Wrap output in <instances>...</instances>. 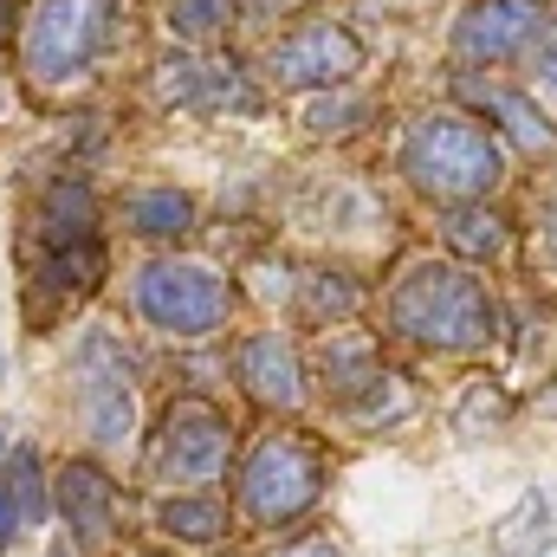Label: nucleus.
<instances>
[{
    "instance_id": "f257e3e1",
    "label": "nucleus",
    "mask_w": 557,
    "mask_h": 557,
    "mask_svg": "<svg viewBox=\"0 0 557 557\" xmlns=\"http://www.w3.org/2000/svg\"><path fill=\"white\" fill-rule=\"evenodd\" d=\"M389 324L428 350H480L499 331V305L473 273L447 260H421L389 292Z\"/></svg>"
},
{
    "instance_id": "f03ea898",
    "label": "nucleus",
    "mask_w": 557,
    "mask_h": 557,
    "mask_svg": "<svg viewBox=\"0 0 557 557\" xmlns=\"http://www.w3.org/2000/svg\"><path fill=\"white\" fill-rule=\"evenodd\" d=\"M499 169H506L499 143L486 137L480 124L454 117V111H428V117H416V131H409V143H403V175L416 182L421 195L454 201V208L493 195Z\"/></svg>"
},
{
    "instance_id": "7ed1b4c3",
    "label": "nucleus",
    "mask_w": 557,
    "mask_h": 557,
    "mask_svg": "<svg viewBox=\"0 0 557 557\" xmlns=\"http://www.w3.org/2000/svg\"><path fill=\"white\" fill-rule=\"evenodd\" d=\"M318 493H324V447L305 434H267L240 467V512L267 532L305 519Z\"/></svg>"
},
{
    "instance_id": "20e7f679",
    "label": "nucleus",
    "mask_w": 557,
    "mask_h": 557,
    "mask_svg": "<svg viewBox=\"0 0 557 557\" xmlns=\"http://www.w3.org/2000/svg\"><path fill=\"white\" fill-rule=\"evenodd\" d=\"M117 0H39L20 33V65L33 85H72L91 72V59L111 39Z\"/></svg>"
},
{
    "instance_id": "39448f33",
    "label": "nucleus",
    "mask_w": 557,
    "mask_h": 557,
    "mask_svg": "<svg viewBox=\"0 0 557 557\" xmlns=\"http://www.w3.org/2000/svg\"><path fill=\"white\" fill-rule=\"evenodd\" d=\"M227 305H234V285L214 273V267L156 260V267L137 273V311L162 337H208V331L227 324Z\"/></svg>"
},
{
    "instance_id": "423d86ee",
    "label": "nucleus",
    "mask_w": 557,
    "mask_h": 557,
    "mask_svg": "<svg viewBox=\"0 0 557 557\" xmlns=\"http://www.w3.org/2000/svg\"><path fill=\"white\" fill-rule=\"evenodd\" d=\"M227 441L234 428L214 403L201 396H182L162 409V428H156V480L162 486H214L227 473Z\"/></svg>"
},
{
    "instance_id": "0eeeda50",
    "label": "nucleus",
    "mask_w": 557,
    "mask_h": 557,
    "mask_svg": "<svg viewBox=\"0 0 557 557\" xmlns=\"http://www.w3.org/2000/svg\"><path fill=\"white\" fill-rule=\"evenodd\" d=\"M72 383H78V416L85 434L98 447H124L131 441V421H137V396H131V357L104 337V331H85L78 350H72Z\"/></svg>"
},
{
    "instance_id": "6e6552de",
    "label": "nucleus",
    "mask_w": 557,
    "mask_h": 557,
    "mask_svg": "<svg viewBox=\"0 0 557 557\" xmlns=\"http://www.w3.org/2000/svg\"><path fill=\"white\" fill-rule=\"evenodd\" d=\"M363 65V46L344 33V26H305L292 39H278L267 52V72L285 91H305V85H350V72Z\"/></svg>"
},
{
    "instance_id": "1a4fd4ad",
    "label": "nucleus",
    "mask_w": 557,
    "mask_h": 557,
    "mask_svg": "<svg viewBox=\"0 0 557 557\" xmlns=\"http://www.w3.org/2000/svg\"><path fill=\"white\" fill-rule=\"evenodd\" d=\"M234 370H240V389H247L260 409L292 416V409L305 403V370H298V350H292L285 331H253V337H240Z\"/></svg>"
},
{
    "instance_id": "9d476101",
    "label": "nucleus",
    "mask_w": 557,
    "mask_h": 557,
    "mask_svg": "<svg viewBox=\"0 0 557 557\" xmlns=\"http://www.w3.org/2000/svg\"><path fill=\"white\" fill-rule=\"evenodd\" d=\"M539 20H545L539 0H473L454 26V52L460 59H512L545 33Z\"/></svg>"
},
{
    "instance_id": "9b49d317",
    "label": "nucleus",
    "mask_w": 557,
    "mask_h": 557,
    "mask_svg": "<svg viewBox=\"0 0 557 557\" xmlns=\"http://www.w3.org/2000/svg\"><path fill=\"white\" fill-rule=\"evenodd\" d=\"M156 91L169 104H208V111H253V91L240 85L234 59H169L156 65Z\"/></svg>"
},
{
    "instance_id": "f8f14e48",
    "label": "nucleus",
    "mask_w": 557,
    "mask_h": 557,
    "mask_svg": "<svg viewBox=\"0 0 557 557\" xmlns=\"http://www.w3.org/2000/svg\"><path fill=\"white\" fill-rule=\"evenodd\" d=\"M59 512L72 525L78 545H111L117 539V493L91 460H65L59 467Z\"/></svg>"
},
{
    "instance_id": "ddd939ff",
    "label": "nucleus",
    "mask_w": 557,
    "mask_h": 557,
    "mask_svg": "<svg viewBox=\"0 0 557 557\" xmlns=\"http://www.w3.org/2000/svg\"><path fill=\"white\" fill-rule=\"evenodd\" d=\"M98 240V201L85 182H52L39 201V247H78Z\"/></svg>"
},
{
    "instance_id": "4468645a",
    "label": "nucleus",
    "mask_w": 557,
    "mask_h": 557,
    "mask_svg": "<svg viewBox=\"0 0 557 557\" xmlns=\"http://www.w3.org/2000/svg\"><path fill=\"white\" fill-rule=\"evenodd\" d=\"M460 98L467 104H480V111H493L512 137L525 143V149H552L557 143V131L545 124V111L525 98V91H506V85H473V78H460Z\"/></svg>"
},
{
    "instance_id": "2eb2a0df",
    "label": "nucleus",
    "mask_w": 557,
    "mask_h": 557,
    "mask_svg": "<svg viewBox=\"0 0 557 557\" xmlns=\"http://www.w3.org/2000/svg\"><path fill=\"white\" fill-rule=\"evenodd\" d=\"M441 240H447L460 260H499L512 234H506V221H499L493 208H473V201H460V208L441 221Z\"/></svg>"
},
{
    "instance_id": "dca6fc26",
    "label": "nucleus",
    "mask_w": 557,
    "mask_h": 557,
    "mask_svg": "<svg viewBox=\"0 0 557 557\" xmlns=\"http://www.w3.org/2000/svg\"><path fill=\"white\" fill-rule=\"evenodd\" d=\"M156 525H162L169 539H182V545H214V539L227 532V506L208 499V493H175V499L156 506Z\"/></svg>"
},
{
    "instance_id": "f3484780",
    "label": "nucleus",
    "mask_w": 557,
    "mask_h": 557,
    "mask_svg": "<svg viewBox=\"0 0 557 557\" xmlns=\"http://www.w3.org/2000/svg\"><path fill=\"white\" fill-rule=\"evenodd\" d=\"M318 370H324V389H337V396H357V389L376 376V344H370V337H344V331H324Z\"/></svg>"
},
{
    "instance_id": "a211bd4d",
    "label": "nucleus",
    "mask_w": 557,
    "mask_h": 557,
    "mask_svg": "<svg viewBox=\"0 0 557 557\" xmlns=\"http://www.w3.org/2000/svg\"><path fill=\"white\" fill-rule=\"evenodd\" d=\"M131 227L143 240H182V234H195V201L182 188H143L131 201Z\"/></svg>"
},
{
    "instance_id": "6ab92c4d",
    "label": "nucleus",
    "mask_w": 557,
    "mask_h": 557,
    "mask_svg": "<svg viewBox=\"0 0 557 557\" xmlns=\"http://www.w3.org/2000/svg\"><path fill=\"white\" fill-rule=\"evenodd\" d=\"M409 409H416V396H409V383L389 376V370H376L357 396H344V416L357 421V428H389V421H403Z\"/></svg>"
},
{
    "instance_id": "aec40b11",
    "label": "nucleus",
    "mask_w": 557,
    "mask_h": 557,
    "mask_svg": "<svg viewBox=\"0 0 557 557\" xmlns=\"http://www.w3.org/2000/svg\"><path fill=\"white\" fill-rule=\"evenodd\" d=\"M506 421H512V403H506V389H499V383H473V389H467V403L454 409V434L480 441V434H499Z\"/></svg>"
},
{
    "instance_id": "412c9836",
    "label": "nucleus",
    "mask_w": 557,
    "mask_h": 557,
    "mask_svg": "<svg viewBox=\"0 0 557 557\" xmlns=\"http://www.w3.org/2000/svg\"><path fill=\"white\" fill-rule=\"evenodd\" d=\"M298 305H305L311 324H331V318H350V311L363 305V292H357L344 273H318V278L298 285Z\"/></svg>"
},
{
    "instance_id": "4be33fe9",
    "label": "nucleus",
    "mask_w": 557,
    "mask_h": 557,
    "mask_svg": "<svg viewBox=\"0 0 557 557\" xmlns=\"http://www.w3.org/2000/svg\"><path fill=\"white\" fill-rule=\"evenodd\" d=\"M545 519H552V506H545V493H525L519 499V512L493 532V545L506 557H532V552H545Z\"/></svg>"
},
{
    "instance_id": "5701e85b",
    "label": "nucleus",
    "mask_w": 557,
    "mask_h": 557,
    "mask_svg": "<svg viewBox=\"0 0 557 557\" xmlns=\"http://www.w3.org/2000/svg\"><path fill=\"white\" fill-rule=\"evenodd\" d=\"M7 493H13V506H20L26 525H39V519L52 512L46 480H39V454H33V447H13V454H7Z\"/></svg>"
},
{
    "instance_id": "b1692460",
    "label": "nucleus",
    "mask_w": 557,
    "mask_h": 557,
    "mask_svg": "<svg viewBox=\"0 0 557 557\" xmlns=\"http://www.w3.org/2000/svg\"><path fill=\"white\" fill-rule=\"evenodd\" d=\"M234 7H240V0H175V7H169V26L201 46V39H214V33L234 20Z\"/></svg>"
},
{
    "instance_id": "393cba45",
    "label": "nucleus",
    "mask_w": 557,
    "mask_h": 557,
    "mask_svg": "<svg viewBox=\"0 0 557 557\" xmlns=\"http://www.w3.org/2000/svg\"><path fill=\"white\" fill-rule=\"evenodd\" d=\"M363 117H370V104H363V98H324V104H311V111H305L311 137H350Z\"/></svg>"
},
{
    "instance_id": "a878e982",
    "label": "nucleus",
    "mask_w": 557,
    "mask_h": 557,
    "mask_svg": "<svg viewBox=\"0 0 557 557\" xmlns=\"http://www.w3.org/2000/svg\"><path fill=\"white\" fill-rule=\"evenodd\" d=\"M532 72L545 78V91H557V20L539 33V52H532Z\"/></svg>"
},
{
    "instance_id": "bb28decb",
    "label": "nucleus",
    "mask_w": 557,
    "mask_h": 557,
    "mask_svg": "<svg viewBox=\"0 0 557 557\" xmlns=\"http://www.w3.org/2000/svg\"><path fill=\"white\" fill-rule=\"evenodd\" d=\"M13 532H20V506H13V493L0 486V545H7Z\"/></svg>"
},
{
    "instance_id": "cd10ccee",
    "label": "nucleus",
    "mask_w": 557,
    "mask_h": 557,
    "mask_svg": "<svg viewBox=\"0 0 557 557\" xmlns=\"http://www.w3.org/2000/svg\"><path fill=\"white\" fill-rule=\"evenodd\" d=\"M278 557H337L324 539H305V545H292V552H278Z\"/></svg>"
},
{
    "instance_id": "c85d7f7f",
    "label": "nucleus",
    "mask_w": 557,
    "mask_h": 557,
    "mask_svg": "<svg viewBox=\"0 0 557 557\" xmlns=\"http://www.w3.org/2000/svg\"><path fill=\"white\" fill-rule=\"evenodd\" d=\"M539 240H545V253L557 260V208H545V227H539Z\"/></svg>"
},
{
    "instance_id": "c756f323",
    "label": "nucleus",
    "mask_w": 557,
    "mask_h": 557,
    "mask_svg": "<svg viewBox=\"0 0 557 557\" xmlns=\"http://www.w3.org/2000/svg\"><path fill=\"white\" fill-rule=\"evenodd\" d=\"M273 7H298V0H253V20H267Z\"/></svg>"
},
{
    "instance_id": "7c9ffc66",
    "label": "nucleus",
    "mask_w": 557,
    "mask_h": 557,
    "mask_svg": "<svg viewBox=\"0 0 557 557\" xmlns=\"http://www.w3.org/2000/svg\"><path fill=\"white\" fill-rule=\"evenodd\" d=\"M7 454H13V447H7V428H0V460H7Z\"/></svg>"
},
{
    "instance_id": "2f4dec72",
    "label": "nucleus",
    "mask_w": 557,
    "mask_h": 557,
    "mask_svg": "<svg viewBox=\"0 0 557 557\" xmlns=\"http://www.w3.org/2000/svg\"><path fill=\"white\" fill-rule=\"evenodd\" d=\"M46 557H72V552H65V545H52V552H46Z\"/></svg>"
},
{
    "instance_id": "473e14b6",
    "label": "nucleus",
    "mask_w": 557,
    "mask_h": 557,
    "mask_svg": "<svg viewBox=\"0 0 557 557\" xmlns=\"http://www.w3.org/2000/svg\"><path fill=\"white\" fill-rule=\"evenodd\" d=\"M149 557H156V552H149Z\"/></svg>"
}]
</instances>
